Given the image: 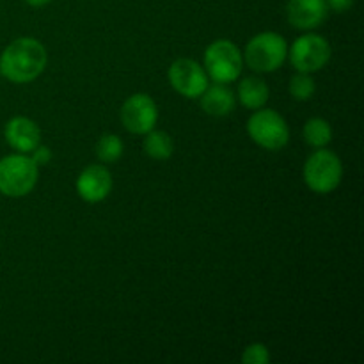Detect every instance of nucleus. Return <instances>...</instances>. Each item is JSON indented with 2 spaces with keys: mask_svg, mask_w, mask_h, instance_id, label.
I'll return each instance as SVG.
<instances>
[{
  "mask_svg": "<svg viewBox=\"0 0 364 364\" xmlns=\"http://www.w3.org/2000/svg\"><path fill=\"white\" fill-rule=\"evenodd\" d=\"M46 59L45 46L38 39L18 38L0 55V75L14 84H28L43 73Z\"/></svg>",
  "mask_w": 364,
  "mask_h": 364,
  "instance_id": "1",
  "label": "nucleus"
},
{
  "mask_svg": "<svg viewBox=\"0 0 364 364\" xmlns=\"http://www.w3.org/2000/svg\"><path fill=\"white\" fill-rule=\"evenodd\" d=\"M38 164L27 153H16L0 159V194L23 198L38 183Z\"/></svg>",
  "mask_w": 364,
  "mask_h": 364,
  "instance_id": "2",
  "label": "nucleus"
},
{
  "mask_svg": "<svg viewBox=\"0 0 364 364\" xmlns=\"http://www.w3.org/2000/svg\"><path fill=\"white\" fill-rule=\"evenodd\" d=\"M288 55V45L277 32H262L247 43L244 52L249 68L259 73H270L281 68Z\"/></svg>",
  "mask_w": 364,
  "mask_h": 364,
  "instance_id": "3",
  "label": "nucleus"
},
{
  "mask_svg": "<svg viewBox=\"0 0 364 364\" xmlns=\"http://www.w3.org/2000/svg\"><path fill=\"white\" fill-rule=\"evenodd\" d=\"M343 178V166L336 153L320 148L304 164V181L313 192H333Z\"/></svg>",
  "mask_w": 364,
  "mask_h": 364,
  "instance_id": "4",
  "label": "nucleus"
},
{
  "mask_svg": "<svg viewBox=\"0 0 364 364\" xmlns=\"http://www.w3.org/2000/svg\"><path fill=\"white\" fill-rule=\"evenodd\" d=\"M242 64H244V57L240 50L228 39L212 43L205 52L206 75L219 84H230L237 80L238 75L242 73Z\"/></svg>",
  "mask_w": 364,
  "mask_h": 364,
  "instance_id": "5",
  "label": "nucleus"
},
{
  "mask_svg": "<svg viewBox=\"0 0 364 364\" xmlns=\"http://www.w3.org/2000/svg\"><path fill=\"white\" fill-rule=\"evenodd\" d=\"M247 132L256 144L270 151L284 148L290 141V128L284 117L279 116L276 110L256 109V112L247 121Z\"/></svg>",
  "mask_w": 364,
  "mask_h": 364,
  "instance_id": "6",
  "label": "nucleus"
},
{
  "mask_svg": "<svg viewBox=\"0 0 364 364\" xmlns=\"http://www.w3.org/2000/svg\"><path fill=\"white\" fill-rule=\"evenodd\" d=\"M288 53L295 70L302 73H313L322 70L329 63L331 45L322 36L306 34L295 39Z\"/></svg>",
  "mask_w": 364,
  "mask_h": 364,
  "instance_id": "7",
  "label": "nucleus"
},
{
  "mask_svg": "<svg viewBox=\"0 0 364 364\" xmlns=\"http://www.w3.org/2000/svg\"><path fill=\"white\" fill-rule=\"evenodd\" d=\"M121 119L128 132L146 135L155 128L156 119H159V109L151 96L137 92L124 102L123 109H121Z\"/></svg>",
  "mask_w": 364,
  "mask_h": 364,
  "instance_id": "8",
  "label": "nucleus"
},
{
  "mask_svg": "<svg viewBox=\"0 0 364 364\" xmlns=\"http://www.w3.org/2000/svg\"><path fill=\"white\" fill-rule=\"evenodd\" d=\"M169 82L185 98H199L208 87V75L196 60L178 59L169 68Z\"/></svg>",
  "mask_w": 364,
  "mask_h": 364,
  "instance_id": "9",
  "label": "nucleus"
},
{
  "mask_svg": "<svg viewBox=\"0 0 364 364\" xmlns=\"http://www.w3.org/2000/svg\"><path fill=\"white\" fill-rule=\"evenodd\" d=\"M112 191V174L103 166H87L77 180V192L87 203H100Z\"/></svg>",
  "mask_w": 364,
  "mask_h": 364,
  "instance_id": "10",
  "label": "nucleus"
},
{
  "mask_svg": "<svg viewBox=\"0 0 364 364\" xmlns=\"http://www.w3.org/2000/svg\"><path fill=\"white\" fill-rule=\"evenodd\" d=\"M327 13H329V7L326 0H288V21L301 31H309L322 25Z\"/></svg>",
  "mask_w": 364,
  "mask_h": 364,
  "instance_id": "11",
  "label": "nucleus"
},
{
  "mask_svg": "<svg viewBox=\"0 0 364 364\" xmlns=\"http://www.w3.org/2000/svg\"><path fill=\"white\" fill-rule=\"evenodd\" d=\"M6 142L18 153H31L41 141L38 124L25 116H16L7 121L4 128Z\"/></svg>",
  "mask_w": 364,
  "mask_h": 364,
  "instance_id": "12",
  "label": "nucleus"
},
{
  "mask_svg": "<svg viewBox=\"0 0 364 364\" xmlns=\"http://www.w3.org/2000/svg\"><path fill=\"white\" fill-rule=\"evenodd\" d=\"M235 103L237 100H235L233 91L226 84H219V82L206 87L201 95V107L210 116H228L235 109Z\"/></svg>",
  "mask_w": 364,
  "mask_h": 364,
  "instance_id": "13",
  "label": "nucleus"
},
{
  "mask_svg": "<svg viewBox=\"0 0 364 364\" xmlns=\"http://www.w3.org/2000/svg\"><path fill=\"white\" fill-rule=\"evenodd\" d=\"M238 98L247 109H262L269 102V85L258 77H247L238 84Z\"/></svg>",
  "mask_w": 364,
  "mask_h": 364,
  "instance_id": "14",
  "label": "nucleus"
},
{
  "mask_svg": "<svg viewBox=\"0 0 364 364\" xmlns=\"http://www.w3.org/2000/svg\"><path fill=\"white\" fill-rule=\"evenodd\" d=\"M146 155L155 160H167L174 151V142L169 134L159 130H151L146 134L144 139Z\"/></svg>",
  "mask_w": 364,
  "mask_h": 364,
  "instance_id": "15",
  "label": "nucleus"
},
{
  "mask_svg": "<svg viewBox=\"0 0 364 364\" xmlns=\"http://www.w3.org/2000/svg\"><path fill=\"white\" fill-rule=\"evenodd\" d=\"M333 139V128L322 117H313L304 127V141L313 148H323Z\"/></svg>",
  "mask_w": 364,
  "mask_h": 364,
  "instance_id": "16",
  "label": "nucleus"
},
{
  "mask_svg": "<svg viewBox=\"0 0 364 364\" xmlns=\"http://www.w3.org/2000/svg\"><path fill=\"white\" fill-rule=\"evenodd\" d=\"M96 153H98L102 162H116L123 155V141L114 134L102 135L98 144H96Z\"/></svg>",
  "mask_w": 364,
  "mask_h": 364,
  "instance_id": "17",
  "label": "nucleus"
},
{
  "mask_svg": "<svg viewBox=\"0 0 364 364\" xmlns=\"http://www.w3.org/2000/svg\"><path fill=\"white\" fill-rule=\"evenodd\" d=\"M316 91V84L313 80V77L309 73H302L299 71V75L291 77L290 80V95L294 96L299 102H306V100L311 98Z\"/></svg>",
  "mask_w": 364,
  "mask_h": 364,
  "instance_id": "18",
  "label": "nucleus"
},
{
  "mask_svg": "<svg viewBox=\"0 0 364 364\" xmlns=\"http://www.w3.org/2000/svg\"><path fill=\"white\" fill-rule=\"evenodd\" d=\"M242 363L244 364H269L270 363L269 348L262 343L249 345V347L244 350V354H242Z\"/></svg>",
  "mask_w": 364,
  "mask_h": 364,
  "instance_id": "19",
  "label": "nucleus"
},
{
  "mask_svg": "<svg viewBox=\"0 0 364 364\" xmlns=\"http://www.w3.org/2000/svg\"><path fill=\"white\" fill-rule=\"evenodd\" d=\"M31 159L34 160V162L38 164V166H43V164H46L50 159H52V151H50V149L46 148V146H39L38 144L31 151Z\"/></svg>",
  "mask_w": 364,
  "mask_h": 364,
  "instance_id": "20",
  "label": "nucleus"
},
{
  "mask_svg": "<svg viewBox=\"0 0 364 364\" xmlns=\"http://www.w3.org/2000/svg\"><path fill=\"white\" fill-rule=\"evenodd\" d=\"M326 2L329 9L336 11V13H345V11H348L354 6L355 0H326Z\"/></svg>",
  "mask_w": 364,
  "mask_h": 364,
  "instance_id": "21",
  "label": "nucleus"
},
{
  "mask_svg": "<svg viewBox=\"0 0 364 364\" xmlns=\"http://www.w3.org/2000/svg\"><path fill=\"white\" fill-rule=\"evenodd\" d=\"M25 2L32 7H41V6H46L48 2H52V0H25Z\"/></svg>",
  "mask_w": 364,
  "mask_h": 364,
  "instance_id": "22",
  "label": "nucleus"
}]
</instances>
